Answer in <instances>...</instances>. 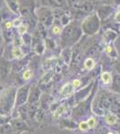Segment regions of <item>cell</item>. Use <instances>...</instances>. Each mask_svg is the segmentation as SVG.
Masks as SVG:
<instances>
[{
	"instance_id": "1",
	"label": "cell",
	"mask_w": 120,
	"mask_h": 134,
	"mask_svg": "<svg viewBox=\"0 0 120 134\" xmlns=\"http://www.w3.org/2000/svg\"><path fill=\"white\" fill-rule=\"evenodd\" d=\"M17 88L14 85H9L0 90V114L9 116L12 114L16 102Z\"/></svg>"
},
{
	"instance_id": "2",
	"label": "cell",
	"mask_w": 120,
	"mask_h": 134,
	"mask_svg": "<svg viewBox=\"0 0 120 134\" xmlns=\"http://www.w3.org/2000/svg\"><path fill=\"white\" fill-rule=\"evenodd\" d=\"M82 33V27H79L77 23H71L65 26L61 33V41L63 47H67L74 44L80 38Z\"/></svg>"
},
{
	"instance_id": "3",
	"label": "cell",
	"mask_w": 120,
	"mask_h": 134,
	"mask_svg": "<svg viewBox=\"0 0 120 134\" xmlns=\"http://www.w3.org/2000/svg\"><path fill=\"white\" fill-rule=\"evenodd\" d=\"M100 25V19L98 16L97 13H93L90 14L82 21V30L87 35H93L99 31Z\"/></svg>"
},
{
	"instance_id": "4",
	"label": "cell",
	"mask_w": 120,
	"mask_h": 134,
	"mask_svg": "<svg viewBox=\"0 0 120 134\" xmlns=\"http://www.w3.org/2000/svg\"><path fill=\"white\" fill-rule=\"evenodd\" d=\"M30 86L29 84L21 86L17 90L15 107H21L28 102V99H29V96H30Z\"/></svg>"
},
{
	"instance_id": "5",
	"label": "cell",
	"mask_w": 120,
	"mask_h": 134,
	"mask_svg": "<svg viewBox=\"0 0 120 134\" xmlns=\"http://www.w3.org/2000/svg\"><path fill=\"white\" fill-rule=\"evenodd\" d=\"M39 19H40V23H42L45 27L49 28L51 25H53L55 16H54V14H52V12L49 9L42 8V9L40 10Z\"/></svg>"
},
{
	"instance_id": "6",
	"label": "cell",
	"mask_w": 120,
	"mask_h": 134,
	"mask_svg": "<svg viewBox=\"0 0 120 134\" xmlns=\"http://www.w3.org/2000/svg\"><path fill=\"white\" fill-rule=\"evenodd\" d=\"M40 88L37 87V86H34V87L30 88L28 102H29L30 105H34V104H36V103H39L40 102Z\"/></svg>"
},
{
	"instance_id": "7",
	"label": "cell",
	"mask_w": 120,
	"mask_h": 134,
	"mask_svg": "<svg viewBox=\"0 0 120 134\" xmlns=\"http://www.w3.org/2000/svg\"><path fill=\"white\" fill-rule=\"evenodd\" d=\"M11 72V64L6 60L0 61V81L7 78L8 74Z\"/></svg>"
},
{
	"instance_id": "8",
	"label": "cell",
	"mask_w": 120,
	"mask_h": 134,
	"mask_svg": "<svg viewBox=\"0 0 120 134\" xmlns=\"http://www.w3.org/2000/svg\"><path fill=\"white\" fill-rule=\"evenodd\" d=\"M112 12H113V7H111L110 5H102L99 7L97 14L100 17V20L104 21L112 14Z\"/></svg>"
},
{
	"instance_id": "9",
	"label": "cell",
	"mask_w": 120,
	"mask_h": 134,
	"mask_svg": "<svg viewBox=\"0 0 120 134\" xmlns=\"http://www.w3.org/2000/svg\"><path fill=\"white\" fill-rule=\"evenodd\" d=\"M6 4H7L9 9L12 11L15 14H20L21 13V7L20 4H19L18 0H6Z\"/></svg>"
},
{
	"instance_id": "10",
	"label": "cell",
	"mask_w": 120,
	"mask_h": 134,
	"mask_svg": "<svg viewBox=\"0 0 120 134\" xmlns=\"http://www.w3.org/2000/svg\"><path fill=\"white\" fill-rule=\"evenodd\" d=\"M75 87H74L73 83H67L63 87V88L61 90V92H60V98L64 99V98H68L69 96L73 93V90Z\"/></svg>"
},
{
	"instance_id": "11",
	"label": "cell",
	"mask_w": 120,
	"mask_h": 134,
	"mask_svg": "<svg viewBox=\"0 0 120 134\" xmlns=\"http://www.w3.org/2000/svg\"><path fill=\"white\" fill-rule=\"evenodd\" d=\"M40 41L41 40L38 38H33V40H32V46L33 47L34 51H35L37 54H39V55L42 54L45 49L44 45H43V43Z\"/></svg>"
},
{
	"instance_id": "12",
	"label": "cell",
	"mask_w": 120,
	"mask_h": 134,
	"mask_svg": "<svg viewBox=\"0 0 120 134\" xmlns=\"http://www.w3.org/2000/svg\"><path fill=\"white\" fill-rule=\"evenodd\" d=\"M3 36H4V40H5L6 42L13 41V40H14V30L13 29H5Z\"/></svg>"
},
{
	"instance_id": "13",
	"label": "cell",
	"mask_w": 120,
	"mask_h": 134,
	"mask_svg": "<svg viewBox=\"0 0 120 134\" xmlns=\"http://www.w3.org/2000/svg\"><path fill=\"white\" fill-rule=\"evenodd\" d=\"M12 55L14 58H16V59H22L23 57V53L20 47H14V48L12 49Z\"/></svg>"
},
{
	"instance_id": "14",
	"label": "cell",
	"mask_w": 120,
	"mask_h": 134,
	"mask_svg": "<svg viewBox=\"0 0 120 134\" xmlns=\"http://www.w3.org/2000/svg\"><path fill=\"white\" fill-rule=\"evenodd\" d=\"M32 35H30V34L28 33H25L23 34V36H22V40H23V44H25L26 46H29V45H30L32 43Z\"/></svg>"
},
{
	"instance_id": "15",
	"label": "cell",
	"mask_w": 120,
	"mask_h": 134,
	"mask_svg": "<svg viewBox=\"0 0 120 134\" xmlns=\"http://www.w3.org/2000/svg\"><path fill=\"white\" fill-rule=\"evenodd\" d=\"M67 4V0H52V5L54 7H62Z\"/></svg>"
},
{
	"instance_id": "16",
	"label": "cell",
	"mask_w": 120,
	"mask_h": 134,
	"mask_svg": "<svg viewBox=\"0 0 120 134\" xmlns=\"http://www.w3.org/2000/svg\"><path fill=\"white\" fill-rule=\"evenodd\" d=\"M10 14L7 12V11L1 9L0 10V21H5L9 18Z\"/></svg>"
},
{
	"instance_id": "17",
	"label": "cell",
	"mask_w": 120,
	"mask_h": 134,
	"mask_svg": "<svg viewBox=\"0 0 120 134\" xmlns=\"http://www.w3.org/2000/svg\"><path fill=\"white\" fill-rule=\"evenodd\" d=\"M32 77V70H25L23 72V81H29Z\"/></svg>"
},
{
	"instance_id": "18",
	"label": "cell",
	"mask_w": 120,
	"mask_h": 134,
	"mask_svg": "<svg viewBox=\"0 0 120 134\" xmlns=\"http://www.w3.org/2000/svg\"><path fill=\"white\" fill-rule=\"evenodd\" d=\"M27 30H28V25L27 24H22L18 27V33L23 36V34L26 33Z\"/></svg>"
},
{
	"instance_id": "19",
	"label": "cell",
	"mask_w": 120,
	"mask_h": 134,
	"mask_svg": "<svg viewBox=\"0 0 120 134\" xmlns=\"http://www.w3.org/2000/svg\"><path fill=\"white\" fill-rule=\"evenodd\" d=\"M61 31H62V29H61V25H58V24H56L55 23H53V34H55V35H59L61 33Z\"/></svg>"
},
{
	"instance_id": "20",
	"label": "cell",
	"mask_w": 120,
	"mask_h": 134,
	"mask_svg": "<svg viewBox=\"0 0 120 134\" xmlns=\"http://www.w3.org/2000/svg\"><path fill=\"white\" fill-rule=\"evenodd\" d=\"M84 66L86 67L87 69H89V70H91V69L93 68V66H94V62H93L92 59H91V58H89V59H87L86 61L84 63Z\"/></svg>"
},
{
	"instance_id": "21",
	"label": "cell",
	"mask_w": 120,
	"mask_h": 134,
	"mask_svg": "<svg viewBox=\"0 0 120 134\" xmlns=\"http://www.w3.org/2000/svg\"><path fill=\"white\" fill-rule=\"evenodd\" d=\"M116 120H117V116L114 115V114H111V115H108V117H107V122L111 124H114L116 122Z\"/></svg>"
},
{
	"instance_id": "22",
	"label": "cell",
	"mask_w": 120,
	"mask_h": 134,
	"mask_svg": "<svg viewBox=\"0 0 120 134\" xmlns=\"http://www.w3.org/2000/svg\"><path fill=\"white\" fill-rule=\"evenodd\" d=\"M102 79H103L104 82L108 83L110 81V75H109V73L104 72L103 74H102Z\"/></svg>"
},
{
	"instance_id": "23",
	"label": "cell",
	"mask_w": 120,
	"mask_h": 134,
	"mask_svg": "<svg viewBox=\"0 0 120 134\" xmlns=\"http://www.w3.org/2000/svg\"><path fill=\"white\" fill-rule=\"evenodd\" d=\"M13 25H14V27L18 28L19 26L22 25V21L20 19H15V20H14V21H13Z\"/></svg>"
},
{
	"instance_id": "24",
	"label": "cell",
	"mask_w": 120,
	"mask_h": 134,
	"mask_svg": "<svg viewBox=\"0 0 120 134\" xmlns=\"http://www.w3.org/2000/svg\"><path fill=\"white\" fill-rule=\"evenodd\" d=\"M79 126H80V129H81V130H82V131H85V130L88 129L89 125H88V124H87V122H81Z\"/></svg>"
},
{
	"instance_id": "25",
	"label": "cell",
	"mask_w": 120,
	"mask_h": 134,
	"mask_svg": "<svg viewBox=\"0 0 120 134\" xmlns=\"http://www.w3.org/2000/svg\"><path fill=\"white\" fill-rule=\"evenodd\" d=\"M3 54V38H2L1 32H0V57Z\"/></svg>"
},
{
	"instance_id": "26",
	"label": "cell",
	"mask_w": 120,
	"mask_h": 134,
	"mask_svg": "<svg viewBox=\"0 0 120 134\" xmlns=\"http://www.w3.org/2000/svg\"><path fill=\"white\" fill-rule=\"evenodd\" d=\"M87 124H88V125H89V127H93L94 126V124H95V120L94 119H90V120H89V122H87Z\"/></svg>"
},
{
	"instance_id": "27",
	"label": "cell",
	"mask_w": 120,
	"mask_h": 134,
	"mask_svg": "<svg viewBox=\"0 0 120 134\" xmlns=\"http://www.w3.org/2000/svg\"><path fill=\"white\" fill-rule=\"evenodd\" d=\"M80 84H81V81H79V80H75V81H73V85H74V87H75V88L79 87Z\"/></svg>"
},
{
	"instance_id": "28",
	"label": "cell",
	"mask_w": 120,
	"mask_h": 134,
	"mask_svg": "<svg viewBox=\"0 0 120 134\" xmlns=\"http://www.w3.org/2000/svg\"><path fill=\"white\" fill-rule=\"evenodd\" d=\"M113 2H114V5H120V0H113Z\"/></svg>"
},
{
	"instance_id": "29",
	"label": "cell",
	"mask_w": 120,
	"mask_h": 134,
	"mask_svg": "<svg viewBox=\"0 0 120 134\" xmlns=\"http://www.w3.org/2000/svg\"><path fill=\"white\" fill-rule=\"evenodd\" d=\"M3 88H1V84H0V90H2Z\"/></svg>"
},
{
	"instance_id": "30",
	"label": "cell",
	"mask_w": 120,
	"mask_h": 134,
	"mask_svg": "<svg viewBox=\"0 0 120 134\" xmlns=\"http://www.w3.org/2000/svg\"><path fill=\"white\" fill-rule=\"evenodd\" d=\"M108 134H112V133H108Z\"/></svg>"
}]
</instances>
